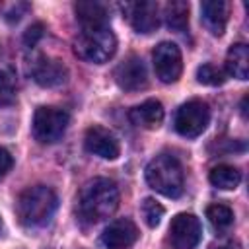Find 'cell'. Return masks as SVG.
I'll return each instance as SVG.
<instances>
[{
  "label": "cell",
  "mask_w": 249,
  "mask_h": 249,
  "mask_svg": "<svg viewBox=\"0 0 249 249\" xmlns=\"http://www.w3.org/2000/svg\"><path fill=\"white\" fill-rule=\"evenodd\" d=\"M119 206V189L115 181L95 177L88 181L78 195V214L82 220L93 224L109 218Z\"/></svg>",
  "instance_id": "cell-1"
},
{
  "label": "cell",
  "mask_w": 249,
  "mask_h": 249,
  "mask_svg": "<svg viewBox=\"0 0 249 249\" xmlns=\"http://www.w3.org/2000/svg\"><path fill=\"white\" fill-rule=\"evenodd\" d=\"M56 204H58V198L51 187L35 185V187L25 189L18 196L16 212L23 226L37 228V226L47 224L53 218Z\"/></svg>",
  "instance_id": "cell-2"
},
{
  "label": "cell",
  "mask_w": 249,
  "mask_h": 249,
  "mask_svg": "<svg viewBox=\"0 0 249 249\" xmlns=\"http://www.w3.org/2000/svg\"><path fill=\"white\" fill-rule=\"evenodd\" d=\"M146 181L148 185L161 193L163 196L177 198L183 193L185 175L179 160L171 154H160L146 165Z\"/></svg>",
  "instance_id": "cell-3"
},
{
  "label": "cell",
  "mask_w": 249,
  "mask_h": 249,
  "mask_svg": "<svg viewBox=\"0 0 249 249\" xmlns=\"http://www.w3.org/2000/svg\"><path fill=\"white\" fill-rule=\"evenodd\" d=\"M117 51V37L109 27L82 29L74 41V53L78 58L93 64L107 62Z\"/></svg>",
  "instance_id": "cell-4"
},
{
  "label": "cell",
  "mask_w": 249,
  "mask_h": 249,
  "mask_svg": "<svg viewBox=\"0 0 249 249\" xmlns=\"http://www.w3.org/2000/svg\"><path fill=\"white\" fill-rule=\"evenodd\" d=\"M68 113L58 107H37L33 115V136L41 144H54L62 138L68 126Z\"/></svg>",
  "instance_id": "cell-5"
},
{
  "label": "cell",
  "mask_w": 249,
  "mask_h": 249,
  "mask_svg": "<svg viewBox=\"0 0 249 249\" xmlns=\"http://www.w3.org/2000/svg\"><path fill=\"white\" fill-rule=\"evenodd\" d=\"M210 123V109L202 99H191L177 109L175 130L185 138H196Z\"/></svg>",
  "instance_id": "cell-6"
},
{
  "label": "cell",
  "mask_w": 249,
  "mask_h": 249,
  "mask_svg": "<svg viewBox=\"0 0 249 249\" xmlns=\"http://www.w3.org/2000/svg\"><path fill=\"white\" fill-rule=\"evenodd\" d=\"M152 60H154V70L160 82L173 84L179 80L183 72V58L175 43H169V41L160 43L152 53Z\"/></svg>",
  "instance_id": "cell-7"
},
{
  "label": "cell",
  "mask_w": 249,
  "mask_h": 249,
  "mask_svg": "<svg viewBox=\"0 0 249 249\" xmlns=\"http://www.w3.org/2000/svg\"><path fill=\"white\" fill-rule=\"evenodd\" d=\"M200 237H202V226L195 214L181 212L171 220L169 239L175 249H195Z\"/></svg>",
  "instance_id": "cell-8"
},
{
  "label": "cell",
  "mask_w": 249,
  "mask_h": 249,
  "mask_svg": "<svg viewBox=\"0 0 249 249\" xmlns=\"http://www.w3.org/2000/svg\"><path fill=\"white\" fill-rule=\"evenodd\" d=\"M84 144L89 154L99 156L103 160H117L121 154L119 140L115 138V134L109 128H105L101 124H93L86 130Z\"/></svg>",
  "instance_id": "cell-9"
},
{
  "label": "cell",
  "mask_w": 249,
  "mask_h": 249,
  "mask_svg": "<svg viewBox=\"0 0 249 249\" xmlns=\"http://www.w3.org/2000/svg\"><path fill=\"white\" fill-rule=\"evenodd\" d=\"M123 12L138 33H152L160 25V8L156 2H128L123 6Z\"/></svg>",
  "instance_id": "cell-10"
},
{
  "label": "cell",
  "mask_w": 249,
  "mask_h": 249,
  "mask_svg": "<svg viewBox=\"0 0 249 249\" xmlns=\"http://www.w3.org/2000/svg\"><path fill=\"white\" fill-rule=\"evenodd\" d=\"M115 82L119 84L121 89H126V91L142 89L148 84V74L142 58L130 54L126 60H123L115 70Z\"/></svg>",
  "instance_id": "cell-11"
},
{
  "label": "cell",
  "mask_w": 249,
  "mask_h": 249,
  "mask_svg": "<svg viewBox=\"0 0 249 249\" xmlns=\"http://www.w3.org/2000/svg\"><path fill=\"white\" fill-rule=\"evenodd\" d=\"M136 239H138V228L128 218H119L111 222L101 233V241L109 249H126Z\"/></svg>",
  "instance_id": "cell-12"
},
{
  "label": "cell",
  "mask_w": 249,
  "mask_h": 249,
  "mask_svg": "<svg viewBox=\"0 0 249 249\" xmlns=\"http://www.w3.org/2000/svg\"><path fill=\"white\" fill-rule=\"evenodd\" d=\"M31 74H33V80L39 86H43V88H56V86H60V84L66 82L68 70H66V66L60 60L41 56L33 64Z\"/></svg>",
  "instance_id": "cell-13"
},
{
  "label": "cell",
  "mask_w": 249,
  "mask_h": 249,
  "mask_svg": "<svg viewBox=\"0 0 249 249\" xmlns=\"http://www.w3.org/2000/svg\"><path fill=\"white\" fill-rule=\"evenodd\" d=\"M230 4L224 0H204L200 4V19L212 35H222L228 25Z\"/></svg>",
  "instance_id": "cell-14"
},
{
  "label": "cell",
  "mask_w": 249,
  "mask_h": 249,
  "mask_svg": "<svg viewBox=\"0 0 249 249\" xmlns=\"http://www.w3.org/2000/svg\"><path fill=\"white\" fill-rule=\"evenodd\" d=\"M128 119L132 121V124H136L140 128L154 130L163 121V105L158 99H146L144 103L130 109Z\"/></svg>",
  "instance_id": "cell-15"
},
{
  "label": "cell",
  "mask_w": 249,
  "mask_h": 249,
  "mask_svg": "<svg viewBox=\"0 0 249 249\" xmlns=\"http://www.w3.org/2000/svg\"><path fill=\"white\" fill-rule=\"evenodd\" d=\"M76 18L82 23V29H95V27H107V10L99 2H78L74 6Z\"/></svg>",
  "instance_id": "cell-16"
},
{
  "label": "cell",
  "mask_w": 249,
  "mask_h": 249,
  "mask_svg": "<svg viewBox=\"0 0 249 249\" xmlns=\"http://www.w3.org/2000/svg\"><path fill=\"white\" fill-rule=\"evenodd\" d=\"M226 70L237 80H247L249 76V47L243 43H237L230 47L226 56Z\"/></svg>",
  "instance_id": "cell-17"
},
{
  "label": "cell",
  "mask_w": 249,
  "mask_h": 249,
  "mask_svg": "<svg viewBox=\"0 0 249 249\" xmlns=\"http://www.w3.org/2000/svg\"><path fill=\"white\" fill-rule=\"evenodd\" d=\"M210 183L216 187V189H222V191H231L239 185L241 181V173L237 167L233 165H228V163H220L216 167L210 169V175H208Z\"/></svg>",
  "instance_id": "cell-18"
},
{
  "label": "cell",
  "mask_w": 249,
  "mask_h": 249,
  "mask_svg": "<svg viewBox=\"0 0 249 249\" xmlns=\"http://www.w3.org/2000/svg\"><path fill=\"white\" fill-rule=\"evenodd\" d=\"M165 23L169 29L175 31H185L189 25V4L183 0H173L165 4Z\"/></svg>",
  "instance_id": "cell-19"
},
{
  "label": "cell",
  "mask_w": 249,
  "mask_h": 249,
  "mask_svg": "<svg viewBox=\"0 0 249 249\" xmlns=\"http://www.w3.org/2000/svg\"><path fill=\"white\" fill-rule=\"evenodd\" d=\"M16 76L12 70L2 68L0 70V107L12 105L16 101Z\"/></svg>",
  "instance_id": "cell-20"
},
{
  "label": "cell",
  "mask_w": 249,
  "mask_h": 249,
  "mask_svg": "<svg viewBox=\"0 0 249 249\" xmlns=\"http://www.w3.org/2000/svg\"><path fill=\"white\" fill-rule=\"evenodd\" d=\"M206 218L210 220V224L216 228V230H224L228 226H231L233 222V212L230 206L226 204H210L206 208Z\"/></svg>",
  "instance_id": "cell-21"
},
{
  "label": "cell",
  "mask_w": 249,
  "mask_h": 249,
  "mask_svg": "<svg viewBox=\"0 0 249 249\" xmlns=\"http://www.w3.org/2000/svg\"><path fill=\"white\" fill-rule=\"evenodd\" d=\"M140 212H142V218H144V222L150 226V228H156L160 222H161V218H163V206L156 200V198H152V196H148V198H144L142 200V204H140Z\"/></svg>",
  "instance_id": "cell-22"
},
{
  "label": "cell",
  "mask_w": 249,
  "mask_h": 249,
  "mask_svg": "<svg viewBox=\"0 0 249 249\" xmlns=\"http://www.w3.org/2000/svg\"><path fill=\"white\" fill-rule=\"evenodd\" d=\"M196 80L204 86H222L226 82V72L214 64H202L196 70Z\"/></svg>",
  "instance_id": "cell-23"
},
{
  "label": "cell",
  "mask_w": 249,
  "mask_h": 249,
  "mask_svg": "<svg viewBox=\"0 0 249 249\" xmlns=\"http://www.w3.org/2000/svg\"><path fill=\"white\" fill-rule=\"evenodd\" d=\"M43 33H45V25H43V23H33V25L27 27V31H25V35H23V43H25L27 47H35L37 41L43 37Z\"/></svg>",
  "instance_id": "cell-24"
},
{
  "label": "cell",
  "mask_w": 249,
  "mask_h": 249,
  "mask_svg": "<svg viewBox=\"0 0 249 249\" xmlns=\"http://www.w3.org/2000/svg\"><path fill=\"white\" fill-rule=\"evenodd\" d=\"M12 165H14V158H12V154H10L6 148L0 146V179L8 175V171L12 169Z\"/></svg>",
  "instance_id": "cell-25"
},
{
  "label": "cell",
  "mask_w": 249,
  "mask_h": 249,
  "mask_svg": "<svg viewBox=\"0 0 249 249\" xmlns=\"http://www.w3.org/2000/svg\"><path fill=\"white\" fill-rule=\"evenodd\" d=\"M210 249H241V245H239L237 239H224V241H218V243L210 245Z\"/></svg>",
  "instance_id": "cell-26"
},
{
  "label": "cell",
  "mask_w": 249,
  "mask_h": 249,
  "mask_svg": "<svg viewBox=\"0 0 249 249\" xmlns=\"http://www.w3.org/2000/svg\"><path fill=\"white\" fill-rule=\"evenodd\" d=\"M25 8H27V4H18L16 8H12V10L8 12L6 19H8V21H19V18H21V16H19V10H25Z\"/></svg>",
  "instance_id": "cell-27"
}]
</instances>
